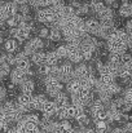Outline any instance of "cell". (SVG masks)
<instances>
[{
	"mask_svg": "<svg viewBox=\"0 0 132 133\" xmlns=\"http://www.w3.org/2000/svg\"><path fill=\"white\" fill-rule=\"evenodd\" d=\"M43 84L45 87L47 94L51 98H54L60 92L64 90V85H62L64 83L58 78H54V76H45L43 79Z\"/></svg>",
	"mask_w": 132,
	"mask_h": 133,
	"instance_id": "obj_1",
	"label": "cell"
},
{
	"mask_svg": "<svg viewBox=\"0 0 132 133\" xmlns=\"http://www.w3.org/2000/svg\"><path fill=\"white\" fill-rule=\"evenodd\" d=\"M57 19L56 13L48 6V8H39L35 12V21L39 23H43L45 26H53Z\"/></svg>",
	"mask_w": 132,
	"mask_h": 133,
	"instance_id": "obj_2",
	"label": "cell"
},
{
	"mask_svg": "<svg viewBox=\"0 0 132 133\" xmlns=\"http://www.w3.org/2000/svg\"><path fill=\"white\" fill-rule=\"evenodd\" d=\"M58 67H60V80L62 82V83H67V82H70L73 78H74V71H75V67H74V63L71 62V61H65V62H62L61 65H58Z\"/></svg>",
	"mask_w": 132,
	"mask_h": 133,
	"instance_id": "obj_3",
	"label": "cell"
},
{
	"mask_svg": "<svg viewBox=\"0 0 132 133\" xmlns=\"http://www.w3.org/2000/svg\"><path fill=\"white\" fill-rule=\"evenodd\" d=\"M18 13V5L14 1H3L1 6H0V19L1 21H7L9 17H13Z\"/></svg>",
	"mask_w": 132,
	"mask_h": 133,
	"instance_id": "obj_4",
	"label": "cell"
},
{
	"mask_svg": "<svg viewBox=\"0 0 132 133\" xmlns=\"http://www.w3.org/2000/svg\"><path fill=\"white\" fill-rule=\"evenodd\" d=\"M95 66L88 65V62H80L75 66V71H74V78L79 79V80H86L91 75H95Z\"/></svg>",
	"mask_w": 132,
	"mask_h": 133,
	"instance_id": "obj_5",
	"label": "cell"
},
{
	"mask_svg": "<svg viewBox=\"0 0 132 133\" xmlns=\"http://www.w3.org/2000/svg\"><path fill=\"white\" fill-rule=\"evenodd\" d=\"M106 48H108L109 53H121V54H123L124 52H127L128 45L122 39L115 38V39H108L106 40Z\"/></svg>",
	"mask_w": 132,
	"mask_h": 133,
	"instance_id": "obj_6",
	"label": "cell"
},
{
	"mask_svg": "<svg viewBox=\"0 0 132 133\" xmlns=\"http://www.w3.org/2000/svg\"><path fill=\"white\" fill-rule=\"evenodd\" d=\"M17 57V62H16V67L21 69L22 71H27L29 69H31V59L30 57L22 50V52H17L16 53Z\"/></svg>",
	"mask_w": 132,
	"mask_h": 133,
	"instance_id": "obj_7",
	"label": "cell"
},
{
	"mask_svg": "<svg viewBox=\"0 0 132 133\" xmlns=\"http://www.w3.org/2000/svg\"><path fill=\"white\" fill-rule=\"evenodd\" d=\"M74 131H75V128H74L73 124L69 122V119L56 120L54 133H74Z\"/></svg>",
	"mask_w": 132,
	"mask_h": 133,
	"instance_id": "obj_8",
	"label": "cell"
},
{
	"mask_svg": "<svg viewBox=\"0 0 132 133\" xmlns=\"http://www.w3.org/2000/svg\"><path fill=\"white\" fill-rule=\"evenodd\" d=\"M86 26H87V31L88 34L93 35V36H98L100 31H101V22L100 19H95V18H88L86 19Z\"/></svg>",
	"mask_w": 132,
	"mask_h": 133,
	"instance_id": "obj_9",
	"label": "cell"
},
{
	"mask_svg": "<svg viewBox=\"0 0 132 133\" xmlns=\"http://www.w3.org/2000/svg\"><path fill=\"white\" fill-rule=\"evenodd\" d=\"M9 78H10V82L12 83H14L16 85H21L26 79H29L27 76H26V74H25V71H22L21 69H18V67H14L13 70H12V72H10V75H9Z\"/></svg>",
	"mask_w": 132,
	"mask_h": 133,
	"instance_id": "obj_10",
	"label": "cell"
},
{
	"mask_svg": "<svg viewBox=\"0 0 132 133\" xmlns=\"http://www.w3.org/2000/svg\"><path fill=\"white\" fill-rule=\"evenodd\" d=\"M57 103L54 102V99H48L45 103H44L43 109L40 110L42 111V115L44 116H48V118H54L56 116V112H57Z\"/></svg>",
	"mask_w": 132,
	"mask_h": 133,
	"instance_id": "obj_11",
	"label": "cell"
},
{
	"mask_svg": "<svg viewBox=\"0 0 132 133\" xmlns=\"http://www.w3.org/2000/svg\"><path fill=\"white\" fill-rule=\"evenodd\" d=\"M118 16L121 18H123V19L132 17L131 1H128V0H121V5L118 8Z\"/></svg>",
	"mask_w": 132,
	"mask_h": 133,
	"instance_id": "obj_12",
	"label": "cell"
},
{
	"mask_svg": "<svg viewBox=\"0 0 132 133\" xmlns=\"http://www.w3.org/2000/svg\"><path fill=\"white\" fill-rule=\"evenodd\" d=\"M20 42L14 38H8L7 40H4L3 46H4V52L7 53H17L18 48H20Z\"/></svg>",
	"mask_w": 132,
	"mask_h": 133,
	"instance_id": "obj_13",
	"label": "cell"
},
{
	"mask_svg": "<svg viewBox=\"0 0 132 133\" xmlns=\"http://www.w3.org/2000/svg\"><path fill=\"white\" fill-rule=\"evenodd\" d=\"M47 101H48V98L45 94H43V93L35 94L33 97V101H31V110H42Z\"/></svg>",
	"mask_w": 132,
	"mask_h": 133,
	"instance_id": "obj_14",
	"label": "cell"
},
{
	"mask_svg": "<svg viewBox=\"0 0 132 133\" xmlns=\"http://www.w3.org/2000/svg\"><path fill=\"white\" fill-rule=\"evenodd\" d=\"M82 85H83L82 80H79V79H77V78H73L70 82L66 83L65 89H66V92H67L69 94H74V93H78V92H79V89L82 88Z\"/></svg>",
	"mask_w": 132,
	"mask_h": 133,
	"instance_id": "obj_15",
	"label": "cell"
},
{
	"mask_svg": "<svg viewBox=\"0 0 132 133\" xmlns=\"http://www.w3.org/2000/svg\"><path fill=\"white\" fill-rule=\"evenodd\" d=\"M52 99H54V102L57 103V107H66V106H69V105L71 103L70 97H69L67 93H65L64 90L60 92V93H58L54 98H52Z\"/></svg>",
	"mask_w": 132,
	"mask_h": 133,
	"instance_id": "obj_16",
	"label": "cell"
},
{
	"mask_svg": "<svg viewBox=\"0 0 132 133\" xmlns=\"http://www.w3.org/2000/svg\"><path fill=\"white\" fill-rule=\"evenodd\" d=\"M30 58H31V62L38 67V66H42V65H44L47 62V53L43 52V50H38Z\"/></svg>",
	"mask_w": 132,
	"mask_h": 133,
	"instance_id": "obj_17",
	"label": "cell"
},
{
	"mask_svg": "<svg viewBox=\"0 0 132 133\" xmlns=\"http://www.w3.org/2000/svg\"><path fill=\"white\" fill-rule=\"evenodd\" d=\"M35 87H36L35 82H34L31 78H29V79H26V80L20 85V89H21V92H22V93L33 94V93H34V90H35Z\"/></svg>",
	"mask_w": 132,
	"mask_h": 133,
	"instance_id": "obj_18",
	"label": "cell"
},
{
	"mask_svg": "<svg viewBox=\"0 0 132 133\" xmlns=\"http://www.w3.org/2000/svg\"><path fill=\"white\" fill-rule=\"evenodd\" d=\"M61 39H64V34H62V30L57 26H52L51 30H49V38L48 40L49 42H60Z\"/></svg>",
	"mask_w": 132,
	"mask_h": 133,
	"instance_id": "obj_19",
	"label": "cell"
},
{
	"mask_svg": "<svg viewBox=\"0 0 132 133\" xmlns=\"http://www.w3.org/2000/svg\"><path fill=\"white\" fill-rule=\"evenodd\" d=\"M22 22H23V14H21L20 12H18L16 16H13V17H9V18L7 19V23H8L9 29L18 27V26H20Z\"/></svg>",
	"mask_w": 132,
	"mask_h": 133,
	"instance_id": "obj_20",
	"label": "cell"
},
{
	"mask_svg": "<svg viewBox=\"0 0 132 133\" xmlns=\"http://www.w3.org/2000/svg\"><path fill=\"white\" fill-rule=\"evenodd\" d=\"M58 62H60V57L56 53V50L47 52V62H45L47 65H49V66H57Z\"/></svg>",
	"mask_w": 132,
	"mask_h": 133,
	"instance_id": "obj_21",
	"label": "cell"
},
{
	"mask_svg": "<svg viewBox=\"0 0 132 133\" xmlns=\"http://www.w3.org/2000/svg\"><path fill=\"white\" fill-rule=\"evenodd\" d=\"M91 116H92L93 123H96V122H101V120H106V122H108V110H106V109L97 110V111L93 112Z\"/></svg>",
	"mask_w": 132,
	"mask_h": 133,
	"instance_id": "obj_22",
	"label": "cell"
},
{
	"mask_svg": "<svg viewBox=\"0 0 132 133\" xmlns=\"http://www.w3.org/2000/svg\"><path fill=\"white\" fill-rule=\"evenodd\" d=\"M110 125L106 120H101V122H96L95 123V131L97 133H108L110 132Z\"/></svg>",
	"mask_w": 132,
	"mask_h": 133,
	"instance_id": "obj_23",
	"label": "cell"
},
{
	"mask_svg": "<svg viewBox=\"0 0 132 133\" xmlns=\"http://www.w3.org/2000/svg\"><path fill=\"white\" fill-rule=\"evenodd\" d=\"M23 124H25V129H26V132L27 133H34L35 131L39 129V123H35V122H33V120L26 119V115H25Z\"/></svg>",
	"mask_w": 132,
	"mask_h": 133,
	"instance_id": "obj_24",
	"label": "cell"
},
{
	"mask_svg": "<svg viewBox=\"0 0 132 133\" xmlns=\"http://www.w3.org/2000/svg\"><path fill=\"white\" fill-rule=\"evenodd\" d=\"M12 70H13V69H10V65H9L8 62H1V65H0V75H1V79L4 80L7 76H9L10 72H12Z\"/></svg>",
	"mask_w": 132,
	"mask_h": 133,
	"instance_id": "obj_25",
	"label": "cell"
},
{
	"mask_svg": "<svg viewBox=\"0 0 132 133\" xmlns=\"http://www.w3.org/2000/svg\"><path fill=\"white\" fill-rule=\"evenodd\" d=\"M93 120H92V116L91 115H88V114H86V115H83L80 119H78L77 120V123H78V125L80 127V128H88L89 125H91V123H92Z\"/></svg>",
	"mask_w": 132,
	"mask_h": 133,
	"instance_id": "obj_26",
	"label": "cell"
},
{
	"mask_svg": "<svg viewBox=\"0 0 132 133\" xmlns=\"http://www.w3.org/2000/svg\"><path fill=\"white\" fill-rule=\"evenodd\" d=\"M56 53L58 54V57H60V59H64V58H67V56H69V50H67V45L66 44H61L58 45L56 49Z\"/></svg>",
	"mask_w": 132,
	"mask_h": 133,
	"instance_id": "obj_27",
	"label": "cell"
},
{
	"mask_svg": "<svg viewBox=\"0 0 132 133\" xmlns=\"http://www.w3.org/2000/svg\"><path fill=\"white\" fill-rule=\"evenodd\" d=\"M122 96H123V98H124V101L127 102V103H130L132 106V85L130 87H126L124 90L122 92Z\"/></svg>",
	"mask_w": 132,
	"mask_h": 133,
	"instance_id": "obj_28",
	"label": "cell"
},
{
	"mask_svg": "<svg viewBox=\"0 0 132 133\" xmlns=\"http://www.w3.org/2000/svg\"><path fill=\"white\" fill-rule=\"evenodd\" d=\"M31 5L27 3V4H22V5H18V12L21 13V14H23V16H26V14H30L31 13Z\"/></svg>",
	"mask_w": 132,
	"mask_h": 133,
	"instance_id": "obj_29",
	"label": "cell"
},
{
	"mask_svg": "<svg viewBox=\"0 0 132 133\" xmlns=\"http://www.w3.org/2000/svg\"><path fill=\"white\" fill-rule=\"evenodd\" d=\"M49 30L48 27H40L38 31V36H40L42 39H48L49 38Z\"/></svg>",
	"mask_w": 132,
	"mask_h": 133,
	"instance_id": "obj_30",
	"label": "cell"
},
{
	"mask_svg": "<svg viewBox=\"0 0 132 133\" xmlns=\"http://www.w3.org/2000/svg\"><path fill=\"white\" fill-rule=\"evenodd\" d=\"M7 94H8V89H7V85H1V88H0V98H1V101L4 102L5 101V98H7Z\"/></svg>",
	"mask_w": 132,
	"mask_h": 133,
	"instance_id": "obj_31",
	"label": "cell"
},
{
	"mask_svg": "<svg viewBox=\"0 0 132 133\" xmlns=\"http://www.w3.org/2000/svg\"><path fill=\"white\" fill-rule=\"evenodd\" d=\"M124 30L128 32V35L132 38V19L126 21V25H124Z\"/></svg>",
	"mask_w": 132,
	"mask_h": 133,
	"instance_id": "obj_32",
	"label": "cell"
},
{
	"mask_svg": "<svg viewBox=\"0 0 132 133\" xmlns=\"http://www.w3.org/2000/svg\"><path fill=\"white\" fill-rule=\"evenodd\" d=\"M29 0H14V3H17V5H22V4H27Z\"/></svg>",
	"mask_w": 132,
	"mask_h": 133,
	"instance_id": "obj_33",
	"label": "cell"
},
{
	"mask_svg": "<svg viewBox=\"0 0 132 133\" xmlns=\"http://www.w3.org/2000/svg\"><path fill=\"white\" fill-rule=\"evenodd\" d=\"M84 133H97V132L95 131V128L92 129V128H89V127H88V128H86V129H84Z\"/></svg>",
	"mask_w": 132,
	"mask_h": 133,
	"instance_id": "obj_34",
	"label": "cell"
},
{
	"mask_svg": "<svg viewBox=\"0 0 132 133\" xmlns=\"http://www.w3.org/2000/svg\"><path fill=\"white\" fill-rule=\"evenodd\" d=\"M127 45H128V49H130V52L132 53V38L130 39V42H128V44H127Z\"/></svg>",
	"mask_w": 132,
	"mask_h": 133,
	"instance_id": "obj_35",
	"label": "cell"
},
{
	"mask_svg": "<svg viewBox=\"0 0 132 133\" xmlns=\"http://www.w3.org/2000/svg\"><path fill=\"white\" fill-rule=\"evenodd\" d=\"M34 133H47V132H45V131H43V129H40V128H39L38 131H35V132H34Z\"/></svg>",
	"mask_w": 132,
	"mask_h": 133,
	"instance_id": "obj_36",
	"label": "cell"
},
{
	"mask_svg": "<svg viewBox=\"0 0 132 133\" xmlns=\"http://www.w3.org/2000/svg\"><path fill=\"white\" fill-rule=\"evenodd\" d=\"M10 1H14V0H10Z\"/></svg>",
	"mask_w": 132,
	"mask_h": 133,
	"instance_id": "obj_37",
	"label": "cell"
}]
</instances>
